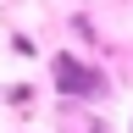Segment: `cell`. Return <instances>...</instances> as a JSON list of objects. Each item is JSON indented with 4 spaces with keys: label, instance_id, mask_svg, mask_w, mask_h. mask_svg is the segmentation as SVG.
<instances>
[{
    "label": "cell",
    "instance_id": "obj_1",
    "mask_svg": "<svg viewBox=\"0 0 133 133\" xmlns=\"http://www.w3.org/2000/svg\"><path fill=\"white\" fill-rule=\"evenodd\" d=\"M56 78H61V89H66V94H83V100H100V94H105V78L89 72V66L72 61V56H61V61H56Z\"/></svg>",
    "mask_w": 133,
    "mask_h": 133
}]
</instances>
